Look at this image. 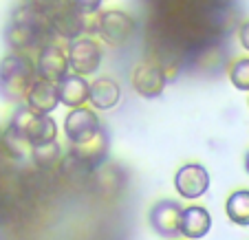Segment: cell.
<instances>
[{
  "label": "cell",
  "instance_id": "cell-1",
  "mask_svg": "<svg viewBox=\"0 0 249 240\" xmlns=\"http://www.w3.org/2000/svg\"><path fill=\"white\" fill-rule=\"evenodd\" d=\"M5 40L14 51L24 53L31 49H40L49 42H55V35L42 14H38L31 5H22L11 16L5 29Z\"/></svg>",
  "mask_w": 249,
  "mask_h": 240
},
{
  "label": "cell",
  "instance_id": "cell-2",
  "mask_svg": "<svg viewBox=\"0 0 249 240\" xmlns=\"http://www.w3.org/2000/svg\"><path fill=\"white\" fill-rule=\"evenodd\" d=\"M36 77V64L27 53H9L0 60V99L18 104L24 102V95Z\"/></svg>",
  "mask_w": 249,
  "mask_h": 240
},
{
  "label": "cell",
  "instance_id": "cell-3",
  "mask_svg": "<svg viewBox=\"0 0 249 240\" xmlns=\"http://www.w3.org/2000/svg\"><path fill=\"white\" fill-rule=\"evenodd\" d=\"M9 128L20 135L24 141L29 143V148L42 146V143L55 141L57 139V121L51 115H40L33 113L24 102H20V106L14 110L9 119Z\"/></svg>",
  "mask_w": 249,
  "mask_h": 240
},
{
  "label": "cell",
  "instance_id": "cell-4",
  "mask_svg": "<svg viewBox=\"0 0 249 240\" xmlns=\"http://www.w3.org/2000/svg\"><path fill=\"white\" fill-rule=\"evenodd\" d=\"M135 29L137 24L130 14L122 9H108L97 16L93 31L99 35L102 42L110 44V47H122L135 35Z\"/></svg>",
  "mask_w": 249,
  "mask_h": 240
},
{
  "label": "cell",
  "instance_id": "cell-5",
  "mask_svg": "<svg viewBox=\"0 0 249 240\" xmlns=\"http://www.w3.org/2000/svg\"><path fill=\"white\" fill-rule=\"evenodd\" d=\"M66 57H69V69L77 75H95L99 71V64H102V47H99L97 40L93 38H80L69 40V47H66Z\"/></svg>",
  "mask_w": 249,
  "mask_h": 240
},
{
  "label": "cell",
  "instance_id": "cell-6",
  "mask_svg": "<svg viewBox=\"0 0 249 240\" xmlns=\"http://www.w3.org/2000/svg\"><path fill=\"white\" fill-rule=\"evenodd\" d=\"M99 128H102V119L95 113V108H90L86 104L71 108V113L64 117V135L71 146L86 143L89 139H93L97 135Z\"/></svg>",
  "mask_w": 249,
  "mask_h": 240
},
{
  "label": "cell",
  "instance_id": "cell-7",
  "mask_svg": "<svg viewBox=\"0 0 249 240\" xmlns=\"http://www.w3.org/2000/svg\"><path fill=\"white\" fill-rule=\"evenodd\" d=\"M181 205L179 201H172V198H161L148 212V223H150V229L155 231L161 238H181L179 234V216H181Z\"/></svg>",
  "mask_w": 249,
  "mask_h": 240
},
{
  "label": "cell",
  "instance_id": "cell-8",
  "mask_svg": "<svg viewBox=\"0 0 249 240\" xmlns=\"http://www.w3.org/2000/svg\"><path fill=\"white\" fill-rule=\"evenodd\" d=\"M174 189L185 201H196L210 189V172L201 163H185L174 174Z\"/></svg>",
  "mask_w": 249,
  "mask_h": 240
},
{
  "label": "cell",
  "instance_id": "cell-9",
  "mask_svg": "<svg viewBox=\"0 0 249 240\" xmlns=\"http://www.w3.org/2000/svg\"><path fill=\"white\" fill-rule=\"evenodd\" d=\"M36 64V75L40 80H47L55 84L57 80L66 75L71 71L69 69V57H66V51L62 47H57L55 42H49L44 47L38 49V57L33 60Z\"/></svg>",
  "mask_w": 249,
  "mask_h": 240
},
{
  "label": "cell",
  "instance_id": "cell-10",
  "mask_svg": "<svg viewBox=\"0 0 249 240\" xmlns=\"http://www.w3.org/2000/svg\"><path fill=\"white\" fill-rule=\"evenodd\" d=\"M49 27H51L53 35L62 40H75L84 35L86 31V16H82L75 7H71L69 2L60 7L55 14L49 16Z\"/></svg>",
  "mask_w": 249,
  "mask_h": 240
},
{
  "label": "cell",
  "instance_id": "cell-11",
  "mask_svg": "<svg viewBox=\"0 0 249 240\" xmlns=\"http://www.w3.org/2000/svg\"><path fill=\"white\" fill-rule=\"evenodd\" d=\"M165 73L161 71V66L157 64H139L132 71V88L139 97L143 99H157L163 95L165 90Z\"/></svg>",
  "mask_w": 249,
  "mask_h": 240
},
{
  "label": "cell",
  "instance_id": "cell-12",
  "mask_svg": "<svg viewBox=\"0 0 249 240\" xmlns=\"http://www.w3.org/2000/svg\"><path fill=\"white\" fill-rule=\"evenodd\" d=\"M89 86L90 82L84 75H77V73L69 71L62 80L55 82L60 104L66 106V108H77V106L89 104Z\"/></svg>",
  "mask_w": 249,
  "mask_h": 240
},
{
  "label": "cell",
  "instance_id": "cell-13",
  "mask_svg": "<svg viewBox=\"0 0 249 240\" xmlns=\"http://www.w3.org/2000/svg\"><path fill=\"white\" fill-rule=\"evenodd\" d=\"M212 216L203 205H188L181 209L179 216V234L185 240H201L210 234Z\"/></svg>",
  "mask_w": 249,
  "mask_h": 240
},
{
  "label": "cell",
  "instance_id": "cell-14",
  "mask_svg": "<svg viewBox=\"0 0 249 240\" xmlns=\"http://www.w3.org/2000/svg\"><path fill=\"white\" fill-rule=\"evenodd\" d=\"M24 104L33 110V113L40 115H51L55 113V108L60 106V99H57V88L53 82L40 80L36 77L31 84V88L24 95Z\"/></svg>",
  "mask_w": 249,
  "mask_h": 240
},
{
  "label": "cell",
  "instance_id": "cell-15",
  "mask_svg": "<svg viewBox=\"0 0 249 240\" xmlns=\"http://www.w3.org/2000/svg\"><path fill=\"white\" fill-rule=\"evenodd\" d=\"M122 99V88L113 77H97L89 86V104L95 110H113Z\"/></svg>",
  "mask_w": 249,
  "mask_h": 240
},
{
  "label": "cell",
  "instance_id": "cell-16",
  "mask_svg": "<svg viewBox=\"0 0 249 240\" xmlns=\"http://www.w3.org/2000/svg\"><path fill=\"white\" fill-rule=\"evenodd\" d=\"M108 146H110V137H108V130L106 128H99L97 135L93 139H89L86 143H80V146H71V152L77 154L82 161L90 165V168H99V165L106 161L108 156Z\"/></svg>",
  "mask_w": 249,
  "mask_h": 240
},
{
  "label": "cell",
  "instance_id": "cell-17",
  "mask_svg": "<svg viewBox=\"0 0 249 240\" xmlns=\"http://www.w3.org/2000/svg\"><path fill=\"white\" fill-rule=\"evenodd\" d=\"M225 214L234 225L249 227V189H236L227 196Z\"/></svg>",
  "mask_w": 249,
  "mask_h": 240
},
{
  "label": "cell",
  "instance_id": "cell-18",
  "mask_svg": "<svg viewBox=\"0 0 249 240\" xmlns=\"http://www.w3.org/2000/svg\"><path fill=\"white\" fill-rule=\"evenodd\" d=\"M31 156L36 161V165L42 170H53L60 165L62 161V146L55 141H49V143H42V146H36L31 148Z\"/></svg>",
  "mask_w": 249,
  "mask_h": 240
},
{
  "label": "cell",
  "instance_id": "cell-19",
  "mask_svg": "<svg viewBox=\"0 0 249 240\" xmlns=\"http://www.w3.org/2000/svg\"><path fill=\"white\" fill-rule=\"evenodd\" d=\"M57 168L62 170V174H64L71 183H73V181H84L93 174V168H90L86 161H82L77 154H73V152H69L66 156H62V161H60Z\"/></svg>",
  "mask_w": 249,
  "mask_h": 240
},
{
  "label": "cell",
  "instance_id": "cell-20",
  "mask_svg": "<svg viewBox=\"0 0 249 240\" xmlns=\"http://www.w3.org/2000/svg\"><path fill=\"white\" fill-rule=\"evenodd\" d=\"M230 82L234 88L249 93V57H238L230 66Z\"/></svg>",
  "mask_w": 249,
  "mask_h": 240
},
{
  "label": "cell",
  "instance_id": "cell-21",
  "mask_svg": "<svg viewBox=\"0 0 249 240\" xmlns=\"http://www.w3.org/2000/svg\"><path fill=\"white\" fill-rule=\"evenodd\" d=\"M64 2L66 0H27V5H31L33 9L38 11V14H42L44 18H49L51 14H55Z\"/></svg>",
  "mask_w": 249,
  "mask_h": 240
},
{
  "label": "cell",
  "instance_id": "cell-22",
  "mask_svg": "<svg viewBox=\"0 0 249 240\" xmlns=\"http://www.w3.org/2000/svg\"><path fill=\"white\" fill-rule=\"evenodd\" d=\"M66 2H69L71 7H75L82 16H93L99 11L104 0H66Z\"/></svg>",
  "mask_w": 249,
  "mask_h": 240
},
{
  "label": "cell",
  "instance_id": "cell-23",
  "mask_svg": "<svg viewBox=\"0 0 249 240\" xmlns=\"http://www.w3.org/2000/svg\"><path fill=\"white\" fill-rule=\"evenodd\" d=\"M238 40H240V47L245 51H249V20H245L238 29Z\"/></svg>",
  "mask_w": 249,
  "mask_h": 240
},
{
  "label": "cell",
  "instance_id": "cell-24",
  "mask_svg": "<svg viewBox=\"0 0 249 240\" xmlns=\"http://www.w3.org/2000/svg\"><path fill=\"white\" fill-rule=\"evenodd\" d=\"M245 170H247V174H249V152L245 154Z\"/></svg>",
  "mask_w": 249,
  "mask_h": 240
},
{
  "label": "cell",
  "instance_id": "cell-25",
  "mask_svg": "<svg viewBox=\"0 0 249 240\" xmlns=\"http://www.w3.org/2000/svg\"><path fill=\"white\" fill-rule=\"evenodd\" d=\"M247 106H249V99H247Z\"/></svg>",
  "mask_w": 249,
  "mask_h": 240
},
{
  "label": "cell",
  "instance_id": "cell-26",
  "mask_svg": "<svg viewBox=\"0 0 249 240\" xmlns=\"http://www.w3.org/2000/svg\"><path fill=\"white\" fill-rule=\"evenodd\" d=\"M174 240H179V238H174Z\"/></svg>",
  "mask_w": 249,
  "mask_h": 240
},
{
  "label": "cell",
  "instance_id": "cell-27",
  "mask_svg": "<svg viewBox=\"0 0 249 240\" xmlns=\"http://www.w3.org/2000/svg\"><path fill=\"white\" fill-rule=\"evenodd\" d=\"M0 135H2V132H0Z\"/></svg>",
  "mask_w": 249,
  "mask_h": 240
}]
</instances>
